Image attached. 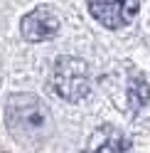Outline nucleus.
Segmentation results:
<instances>
[{
	"instance_id": "f257e3e1",
	"label": "nucleus",
	"mask_w": 150,
	"mask_h": 153,
	"mask_svg": "<svg viewBox=\"0 0 150 153\" xmlns=\"http://www.w3.org/2000/svg\"><path fill=\"white\" fill-rule=\"evenodd\" d=\"M5 121L10 133L27 146H42L54 133V121L47 104L35 94H12L5 106Z\"/></svg>"
},
{
	"instance_id": "f03ea898",
	"label": "nucleus",
	"mask_w": 150,
	"mask_h": 153,
	"mask_svg": "<svg viewBox=\"0 0 150 153\" xmlns=\"http://www.w3.org/2000/svg\"><path fill=\"white\" fill-rule=\"evenodd\" d=\"M52 89L64 101H81L91 91V76L86 64L76 57H59L52 72Z\"/></svg>"
},
{
	"instance_id": "7ed1b4c3",
	"label": "nucleus",
	"mask_w": 150,
	"mask_h": 153,
	"mask_svg": "<svg viewBox=\"0 0 150 153\" xmlns=\"http://www.w3.org/2000/svg\"><path fill=\"white\" fill-rule=\"evenodd\" d=\"M89 10L104 27L121 30L135 20L138 0H89Z\"/></svg>"
},
{
	"instance_id": "20e7f679",
	"label": "nucleus",
	"mask_w": 150,
	"mask_h": 153,
	"mask_svg": "<svg viewBox=\"0 0 150 153\" xmlns=\"http://www.w3.org/2000/svg\"><path fill=\"white\" fill-rule=\"evenodd\" d=\"M20 30L22 37L30 42H42V40H49L59 32V17L54 15L49 7H37V10L27 13L20 22Z\"/></svg>"
},
{
	"instance_id": "39448f33",
	"label": "nucleus",
	"mask_w": 150,
	"mask_h": 153,
	"mask_svg": "<svg viewBox=\"0 0 150 153\" xmlns=\"http://www.w3.org/2000/svg\"><path fill=\"white\" fill-rule=\"evenodd\" d=\"M84 153H133V146H130V138L113 126H101L93 131Z\"/></svg>"
},
{
	"instance_id": "423d86ee",
	"label": "nucleus",
	"mask_w": 150,
	"mask_h": 153,
	"mask_svg": "<svg viewBox=\"0 0 150 153\" xmlns=\"http://www.w3.org/2000/svg\"><path fill=\"white\" fill-rule=\"evenodd\" d=\"M150 101V84L140 76H133L128 84V106L133 111H140Z\"/></svg>"
}]
</instances>
